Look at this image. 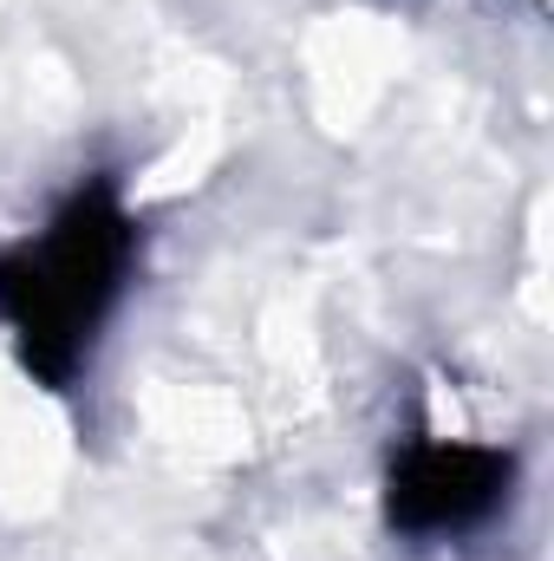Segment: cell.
Instances as JSON below:
<instances>
[{
    "instance_id": "7a4b0ae2",
    "label": "cell",
    "mask_w": 554,
    "mask_h": 561,
    "mask_svg": "<svg viewBox=\"0 0 554 561\" xmlns=\"http://www.w3.org/2000/svg\"><path fill=\"white\" fill-rule=\"evenodd\" d=\"M509 490V457L483 450V444H450V437H424L392 463V523L412 536H443V529H470L476 516H489Z\"/></svg>"
},
{
    "instance_id": "6da1fadb",
    "label": "cell",
    "mask_w": 554,
    "mask_h": 561,
    "mask_svg": "<svg viewBox=\"0 0 554 561\" xmlns=\"http://www.w3.org/2000/svg\"><path fill=\"white\" fill-rule=\"evenodd\" d=\"M131 249H138L131 216L105 183H92L59 209L46 242L0 255V313L46 386H66L72 366L85 359L92 327L105 320L118 280L131 268Z\"/></svg>"
}]
</instances>
